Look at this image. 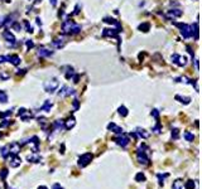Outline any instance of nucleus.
Listing matches in <instances>:
<instances>
[{
	"instance_id": "nucleus-1",
	"label": "nucleus",
	"mask_w": 202,
	"mask_h": 189,
	"mask_svg": "<svg viewBox=\"0 0 202 189\" xmlns=\"http://www.w3.org/2000/svg\"><path fill=\"white\" fill-rule=\"evenodd\" d=\"M62 30L65 33H70V34H77L81 32V25H78L76 23H73L72 20H66L62 24Z\"/></svg>"
},
{
	"instance_id": "nucleus-2",
	"label": "nucleus",
	"mask_w": 202,
	"mask_h": 189,
	"mask_svg": "<svg viewBox=\"0 0 202 189\" xmlns=\"http://www.w3.org/2000/svg\"><path fill=\"white\" fill-rule=\"evenodd\" d=\"M147 151H148V148L147 145L142 144L139 148H138V151H136V158H138V161L140 163L143 165H148L149 164V158L147 155Z\"/></svg>"
},
{
	"instance_id": "nucleus-3",
	"label": "nucleus",
	"mask_w": 202,
	"mask_h": 189,
	"mask_svg": "<svg viewBox=\"0 0 202 189\" xmlns=\"http://www.w3.org/2000/svg\"><path fill=\"white\" fill-rule=\"evenodd\" d=\"M58 86H60V82H58V78H56V77L49 78V80H47V81L43 83L44 91L48 92V93H53V92H55L57 88H58Z\"/></svg>"
},
{
	"instance_id": "nucleus-4",
	"label": "nucleus",
	"mask_w": 202,
	"mask_h": 189,
	"mask_svg": "<svg viewBox=\"0 0 202 189\" xmlns=\"http://www.w3.org/2000/svg\"><path fill=\"white\" fill-rule=\"evenodd\" d=\"M177 27L181 29V34H182V37L184 39H188L189 37H192V27L191 25H188V24H184V23H182V24H177Z\"/></svg>"
},
{
	"instance_id": "nucleus-5",
	"label": "nucleus",
	"mask_w": 202,
	"mask_h": 189,
	"mask_svg": "<svg viewBox=\"0 0 202 189\" xmlns=\"http://www.w3.org/2000/svg\"><path fill=\"white\" fill-rule=\"evenodd\" d=\"M92 160V154L91 153H87V154H83L82 156H80L78 159V166L80 168H85L90 164V161Z\"/></svg>"
},
{
	"instance_id": "nucleus-6",
	"label": "nucleus",
	"mask_w": 202,
	"mask_h": 189,
	"mask_svg": "<svg viewBox=\"0 0 202 189\" xmlns=\"http://www.w3.org/2000/svg\"><path fill=\"white\" fill-rule=\"evenodd\" d=\"M114 141L118 145H120L121 148H126L128 144H129V138H128L126 135H124V134H120L119 136H116V138L114 139Z\"/></svg>"
},
{
	"instance_id": "nucleus-7",
	"label": "nucleus",
	"mask_w": 202,
	"mask_h": 189,
	"mask_svg": "<svg viewBox=\"0 0 202 189\" xmlns=\"http://www.w3.org/2000/svg\"><path fill=\"white\" fill-rule=\"evenodd\" d=\"M171 59H172V62L174 63V64H177L179 67H183V66H186V63H187L186 57H182V56H179V54H173L171 57Z\"/></svg>"
},
{
	"instance_id": "nucleus-8",
	"label": "nucleus",
	"mask_w": 202,
	"mask_h": 189,
	"mask_svg": "<svg viewBox=\"0 0 202 189\" xmlns=\"http://www.w3.org/2000/svg\"><path fill=\"white\" fill-rule=\"evenodd\" d=\"M133 135L135 136V138H143V139H148L149 138V133L145 130V129H142V127H136L135 131L133 133Z\"/></svg>"
},
{
	"instance_id": "nucleus-9",
	"label": "nucleus",
	"mask_w": 202,
	"mask_h": 189,
	"mask_svg": "<svg viewBox=\"0 0 202 189\" xmlns=\"http://www.w3.org/2000/svg\"><path fill=\"white\" fill-rule=\"evenodd\" d=\"M72 93H75V90H72V88H70L68 86H63V87H61L60 92H58V96L66 97V96H70V94H72Z\"/></svg>"
},
{
	"instance_id": "nucleus-10",
	"label": "nucleus",
	"mask_w": 202,
	"mask_h": 189,
	"mask_svg": "<svg viewBox=\"0 0 202 189\" xmlns=\"http://www.w3.org/2000/svg\"><path fill=\"white\" fill-rule=\"evenodd\" d=\"M37 54H38V57H41V58H46V57L52 56L53 52L49 51V49H47L46 47H39V49H38V52H37Z\"/></svg>"
},
{
	"instance_id": "nucleus-11",
	"label": "nucleus",
	"mask_w": 202,
	"mask_h": 189,
	"mask_svg": "<svg viewBox=\"0 0 202 189\" xmlns=\"http://www.w3.org/2000/svg\"><path fill=\"white\" fill-rule=\"evenodd\" d=\"M3 37L8 40V43H10V45H12V47L15 44V42H17V40H15V37L10 33V30H4L3 32Z\"/></svg>"
},
{
	"instance_id": "nucleus-12",
	"label": "nucleus",
	"mask_w": 202,
	"mask_h": 189,
	"mask_svg": "<svg viewBox=\"0 0 202 189\" xmlns=\"http://www.w3.org/2000/svg\"><path fill=\"white\" fill-rule=\"evenodd\" d=\"M9 146V155H18L20 151V145L18 143H13L8 145Z\"/></svg>"
},
{
	"instance_id": "nucleus-13",
	"label": "nucleus",
	"mask_w": 202,
	"mask_h": 189,
	"mask_svg": "<svg viewBox=\"0 0 202 189\" xmlns=\"http://www.w3.org/2000/svg\"><path fill=\"white\" fill-rule=\"evenodd\" d=\"M5 61L10 62L13 66H18V64H20V57H19V56H15V54L5 56Z\"/></svg>"
},
{
	"instance_id": "nucleus-14",
	"label": "nucleus",
	"mask_w": 202,
	"mask_h": 189,
	"mask_svg": "<svg viewBox=\"0 0 202 189\" xmlns=\"http://www.w3.org/2000/svg\"><path fill=\"white\" fill-rule=\"evenodd\" d=\"M10 166L12 168H17L22 164V159L18 156V155H10Z\"/></svg>"
},
{
	"instance_id": "nucleus-15",
	"label": "nucleus",
	"mask_w": 202,
	"mask_h": 189,
	"mask_svg": "<svg viewBox=\"0 0 202 189\" xmlns=\"http://www.w3.org/2000/svg\"><path fill=\"white\" fill-rule=\"evenodd\" d=\"M108 130H111L113 133H115V134H124V130H123V127H120V126H118L116 124H114V122H111V124H109L108 125Z\"/></svg>"
},
{
	"instance_id": "nucleus-16",
	"label": "nucleus",
	"mask_w": 202,
	"mask_h": 189,
	"mask_svg": "<svg viewBox=\"0 0 202 189\" xmlns=\"http://www.w3.org/2000/svg\"><path fill=\"white\" fill-rule=\"evenodd\" d=\"M118 33H119L118 29H104L102 35L104 37H116Z\"/></svg>"
},
{
	"instance_id": "nucleus-17",
	"label": "nucleus",
	"mask_w": 202,
	"mask_h": 189,
	"mask_svg": "<svg viewBox=\"0 0 202 189\" xmlns=\"http://www.w3.org/2000/svg\"><path fill=\"white\" fill-rule=\"evenodd\" d=\"M75 125H76V120H75V117H70V119L67 120V121H65V129L70 130V129H72Z\"/></svg>"
},
{
	"instance_id": "nucleus-18",
	"label": "nucleus",
	"mask_w": 202,
	"mask_h": 189,
	"mask_svg": "<svg viewBox=\"0 0 202 189\" xmlns=\"http://www.w3.org/2000/svg\"><path fill=\"white\" fill-rule=\"evenodd\" d=\"M172 188H173V189H186V188H184V184H183V182L181 180V179L174 180Z\"/></svg>"
},
{
	"instance_id": "nucleus-19",
	"label": "nucleus",
	"mask_w": 202,
	"mask_h": 189,
	"mask_svg": "<svg viewBox=\"0 0 202 189\" xmlns=\"http://www.w3.org/2000/svg\"><path fill=\"white\" fill-rule=\"evenodd\" d=\"M176 100H178L179 102H182L183 105H188L191 102V98L189 97H184V96H179V94H177L176 96Z\"/></svg>"
},
{
	"instance_id": "nucleus-20",
	"label": "nucleus",
	"mask_w": 202,
	"mask_h": 189,
	"mask_svg": "<svg viewBox=\"0 0 202 189\" xmlns=\"http://www.w3.org/2000/svg\"><path fill=\"white\" fill-rule=\"evenodd\" d=\"M168 14L171 15V17H181V15H182V10H179V9H171V10H168Z\"/></svg>"
},
{
	"instance_id": "nucleus-21",
	"label": "nucleus",
	"mask_w": 202,
	"mask_h": 189,
	"mask_svg": "<svg viewBox=\"0 0 202 189\" xmlns=\"http://www.w3.org/2000/svg\"><path fill=\"white\" fill-rule=\"evenodd\" d=\"M0 154H1V156L4 158V159H7V158L9 156V146H3V148H0Z\"/></svg>"
},
{
	"instance_id": "nucleus-22",
	"label": "nucleus",
	"mask_w": 202,
	"mask_h": 189,
	"mask_svg": "<svg viewBox=\"0 0 202 189\" xmlns=\"http://www.w3.org/2000/svg\"><path fill=\"white\" fill-rule=\"evenodd\" d=\"M51 108H52V102L47 100V101L44 102V105L42 106V110H43V111H46V112H49V111H51Z\"/></svg>"
},
{
	"instance_id": "nucleus-23",
	"label": "nucleus",
	"mask_w": 202,
	"mask_h": 189,
	"mask_svg": "<svg viewBox=\"0 0 202 189\" xmlns=\"http://www.w3.org/2000/svg\"><path fill=\"white\" fill-rule=\"evenodd\" d=\"M55 129H56V130L65 129V121H62V120H57V121L55 122Z\"/></svg>"
},
{
	"instance_id": "nucleus-24",
	"label": "nucleus",
	"mask_w": 202,
	"mask_h": 189,
	"mask_svg": "<svg viewBox=\"0 0 202 189\" xmlns=\"http://www.w3.org/2000/svg\"><path fill=\"white\" fill-rule=\"evenodd\" d=\"M192 33H195V40H198V22H196V23L193 24Z\"/></svg>"
},
{
	"instance_id": "nucleus-25",
	"label": "nucleus",
	"mask_w": 202,
	"mask_h": 189,
	"mask_svg": "<svg viewBox=\"0 0 202 189\" xmlns=\"http://www.w3.org/2000/svg\"><path fill=\"white\" fill-rule=\"evenodd\" d=\"M0 102L1 103H7L8 102V94L4 91H0Z\"/></svg>"
},
{
	"instance_id": "nucleus-26",
	"label": "nucleus",
	"mask_w": 202,
	"mask_h": 189,
	"mask_svg": "<svg viewBox=\"0 0 202 189\" xmlns=\"http://www.w3.org/2000/svg\"><path fill=\"white\" fill-rule=\"evenodd\" d=\"M63 39H60V38H56L55 40H53L52 42V43L53 44H55L56 47H57V48H62V47H63V44H65V43H63V42H62Z\"/></svg>"
},
{
	"instance_id": "nucleus-27",
	"label": "nucleus",
	"mask_w": 202,
	"mask_h": 189,
	"mask_svg": "<svg viewBox=\"0 0 202 189\" xmlns=\"http://www.w3.org/2000/svg\"><path fill=\"white\" fill-rule=\"evenodd\" d=\"M119 114H120L123 117H125V116H128V114H129V112H128V108H126L125 106H120V107H119Z\"/></svg>"
},
{
	"instance_id": "nucleus-28",
	"label": "nucleus",
	"mask_w": 202,
	"mask_h": 189,
	"mask_svg": "<svg viewBox=\"0 0 202 189\" xmlns=\"http://www.w3.org/2000/svg\"><path fill=\"white\" fill-rule=\"evenodd\" d=\"M28 160H29V161H33V163H39V161H41V156H38V155H32V156H28Z\"/></svg>"
},
{
	"instance_id": "nucleus-29",
	"label": "nucleus",
	"mask_w": 202,
	"mask_h": 189,
	"mask_svg": "<svg viewBox=\"0 0 202 189\" xmlns=\"http://www.w3.org/2000/svg\"><path fill=\"white\" fill-rule=\"evenodd\" d=\"M135 180L136 182H144L145 180V175L143 173H138L136 177H135Z\"/></svg>"
},
{
	"instance_id": "nucleus-30",
	"label": "nucleus",
	"mask_w": 202,
	"mask_h": 189,
	"mask_svg": "<svg viewBox=\"0 0 202 189\" xmlns=\"http://www.w3.org/2000/svg\"><path fill=\"white\" fill-rule=\"evenodd\" d=\"M184 139L187 140V141H193V139H195V135L193 134H191V133H184Z\"/></svg>"
},
{
	"instance_id": "nucleus-31",
	"label": "nucleus",
	"mask_w": 202,
	"mask_h": 189,
	"mask_svg": "<svg viewBox=\"0 0 202 189\" xmlns=\"http://www.w3.org/2000/svg\"><path fill=\"white\" fill-rule=\"evenodd\" d=\"M184 188L186 189H195V182L193 180H188L187 183H186Z\"/></svg>"
},
{
	"instance_id": "nucleus-32",
	"label": "nucleus",
	"mask_w": 202,
	"mask_h": 189,
	"mask_svg": "<svg viewBox=\"0 0 202 189\" xmlns=\"http://www.w3.org/2000/svg\"><path fill=\"white\" fill-rule=\"evenodd\" d=\"M139 29L143 30V32H148V30H149V24H148V23H143V24L139 25Z\"/></svg>"
},
{
	"instance_id": "nucleus-33",
	"label": "nucleus",
	"mask_w": 202,
	"mask_h": 189,
	"mask_svg": "<svg viewBox=\"0 0 202 189\" xmlns=\"http://www.w3.org/2000/svg\"><path fill=\"white\" fill-rule=\"evenodd\" d=\"M8 174H9L8 169H1V171H0V177H1L3 179H5V178L8 177Z\"/></svg>"
},
{
	"instance_id": "nucleus-34",
	"label": "nucleus",
	"mask_w": 202,
	"mask_h": 189,
	"mask_svg": "<svg viewBox=\"0 0 202 189\" xmlns=\"http://www.w3.org/2000/svg\"><path fill=\"white\" fill-rule=\"evenodd\" d=\"M12 28H13V29H15L17 32H20V30H22V25H20V24L17 22V23H14V24L12 25Z\"/></svg>"
},
{
	"instance_id": "nucleus-35",
	"label": "nucleus",
	"mask_w": 202,
	"mask_h": 189,
	"mask_svg": "<svg viewBox=\"0 0 202 189\" xmlns=\"http://www.w3.org/2000/svg\"><path fill=\"white\" fill-rule=\"evenodd\" d=\"M153 131H154V133H156V134H159V133H161V131H162V127H161V125H159V122H158V124H157V125L153 127Z\"/></svg>"
},
{
	"instance_id": "nucleus-36",
	"label": "nucleus",
	"mask_w": 202,
	"mask_h": 189,
	"mask_svg": "<svg viewBox=\"0 0 202 189\" xmlns=\"http://www.w3.org/2000/svg\"><path fill=\"white\" fill-rule=\"evenodd\" d=\"M178 135H179V131H178L177 129H173V130H172V139L176 140V139L178 138Z\"/></svg>"
},
{
	"instance_id": "nucleus-37",
	"label": "nucleus",
	"mask_w": 202,
	"mask_h": 189,
	"mask_svg": "<svg viewBox=\"0 0 202 189\" xmlns=\"http://www.w3.org/2000/svg\"><path fill=\"white\" fill-rule=\"evenodd\" d=\"M157 177L159 178V180H161V182H159V184H162V185H163V180H164V178H167V177H168V174H163V175H162V174H158Z\"/></svg>"
},
{
	"instance_id": "nucleus-38",
	"label": "nucleus",
	"mask_w": 202,
	"mask_h": 189,
	"mask_svg": "<svg viewBox=\"0 0 202 189\" xmlns=\"http://www.w3.org/2000/svg\"><path fill=\"white\" fill-rule=\"evenodd\" d=\"M24 24H25V27H27V32H28V33H32V32H33V28H32V25H30L28 22H27V20L24 22Z\"/></svg>"
},
{
	"instance_id": "nucleus-39",
	"label": "nucleus",
	"mask_w": 202,
	"mask_h": 189,
	"mask_svg": "<svg viewBox=\"0 0 202 189\" xmlns=\"http://www.w3.org/2000/svg\"><path fill=\"white\" fill-rule=\"evenodd\" d=\"M9 124H12V121H10V120H4V122L0 124V127H5V126H8Z\"/></svg>"
},
{
	"instance_id": "nucleus-40",
	"label": "nucleus",
	"mask_w": 202,
	"mask_h": 189,
	"mask_svg": "<svg viewBox=\"0 0 202 189\" xmlns=\"http://www.w3.org/2000/svg\"><path fill=\"white\" fill-rule=\"evenodd\" d=\"M152 116H153V117H156V119L158 120V116H159L158 110H153V111H152Z\"/></svg>"
},
{
	"instance_id": "nucleus-41",
	"label": "nucleus",
	"mask_w": 202,
	"mask_h": 189,
	"mask_svg": "<svg viewBox=\"0 0 202 189\" xmlns=\"http://www.w3.org/2000/svg\"><path fill=\"white\" fill-rule=\"evenodd\" d=\"M27 47H28V48H33L34 47V43L32 40H27Z\"/></svg>"
},
{
	"instance_id": "nucleus-42",
	"label": "nucleus",
	"mask_w": 202,
	"mask_h": 189,
	"mask_svg": "<svg viewBox=\"0 0 202 189\" xmlns=\"http://www.w3.org/2000/svg\"><path fill=\"white\" fill-rule=\"evenodd\" d=\"M52 189H65V188L61 187V184H58V183H56V184H53Z\"/></svg>"
},
{
	"instance_id": "nucleus-43",
	"label": "nucleus",
	"mask_w": 202,
	"mask_h": 189,
	"mask_svg": "<svg viewBox=\"0 0 202 189\" xmlns=\"http://www.w3.org/2000/svg\"><path fill=\"white\" fill-rule=\"evenodd\" d=\"M38 121H39V124L44 125V124H46V119H44V117H39V119H38Z\"/></svg>"
},
{
	"instance_id": "nucleus-44",
	"label": "nucleus",
	"mask_w": 202,
	"mask_h": 189,
	"mask_svg": "<svg viewBox=\"0 0 202 189\" xmlns=\"http://www.w3.org/2000/svg\"><path fill=\"white\" fill-rule=\"evenodd\" d=\"M49 4L52 7H57V0H49Z\"/></svg>"
},
{
	"instance_id": "nucleus-45",
	"label": "nucleus",
	"mask_w": 202,
	"mask_h": 189,
	"mask_svg": "<svg viewBox=\"0 0 202 189\" xmlns=\"http://www.w3.org/2000/svg\"><path fill=\"white\" fill-rule=\"evenodd\" d=\"M73 107L75 108L78 107V100H73Z\"/></svg>"
},
{
	"instance_id": "nucleus-46",
	"label": "nucleus",
	"mask_w": 202,
	"mask_h": 189,
	"mask_svg": "<svg viewBox=\"0 0 202 189\" xmlns=\"http://www.w3.org/2000/svg\"><path fill=\"white\" fill-rule=\"evenodd\" d=\"M187 51H188V53H189V54H192V56H193V51L191 49V47H189V45H187Z\"/></svg>"
},
{
	"instance_id": "nucleus-47",
	"label": "nucleus",
	"mask_w": 202,
	"mask_h": 189,
	"mask_svg": "<svg viewBox=\"0 0 202 189\" xmlns=\"http://www.w3.org/2000/svg\"><path fill=\"white\" fill-rule=\"evenodd\" d=\"M73 82H75V83H77V82H78V75H76L75 77H73Z\"/></svg>"
},
{
	"instance_id": "nucleus-48",
	"label": "nucleus",
	"mask_w": 202,
	"mask_h": 189,
	"mask_svg": "<svg viewBox=\"0 0 202 189\" xmlns=\"http://www.w3.org/2000/svg\"><path fill=\"white\" fill-rule=\"evenodd\" d=\"M5 62V56H0V63Z\"/></svg>"
},
{
	"instance_id": "nucleus-49",
	"label": "nucleus",
	"mask_w": 202,
	"mask_h": 189,
	"mask_svg": "<svg viewBox=\"0 0 202 189\" xmlns=\"http://www.w3.org/2000/svg\"><path fill=\"white\" fill-rule=\"evenodd\" d=\"M195 64H196V68L198 70V59H196V61H195Z\"/></svg>"
},
{
	"instance_id": "nucleus-50",
	"label": "nucleus",
	"mask_w": 202,
	"mask_h": 189,
	"mask_svg": "<svg viewBox=\"0 0 202 189\" xmlns=\"http://www.w3.org/2000/svg\"><path fill=\"white\" fill-rule=\"evenodd\" d=\"M38 189H48V188L44 187V185H42V187H38Z\"/></svg>"
},
{
	"instance_id": "nucleus-51",
	"label": "nucleus",
	"mask_w": 202,
	"mask_h": 189,
	"mask_svg": "<svg viewBox=\"0 0 202 189\" xmlns=\"http://www.w3.org/2000/svg\"><path fill=\"white\" fill-rule=\"evenodd\" d=\"M41 1V0H35V3H39Z\"/></svg>"
}]
</instances>
